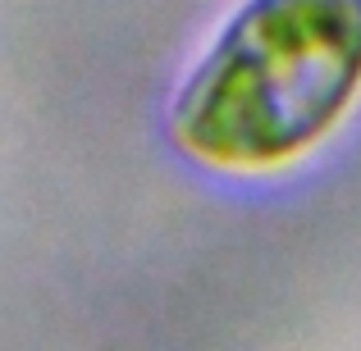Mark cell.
<instances>
[{"mask_svg":"<svg viewBox=\"0 0 361 351\" xmlns=\"http://www.w3.org/2000/svg\"><path fill=\"white\" fill-rule=\"evenodd\" d=\"M361 87V0H247L188 73L174 137L220 165H274Z\"/></svg>","mask_w":361,"mask_h":351,"instance_id":"6da1fadb","label":"cell"}]
</instances>
